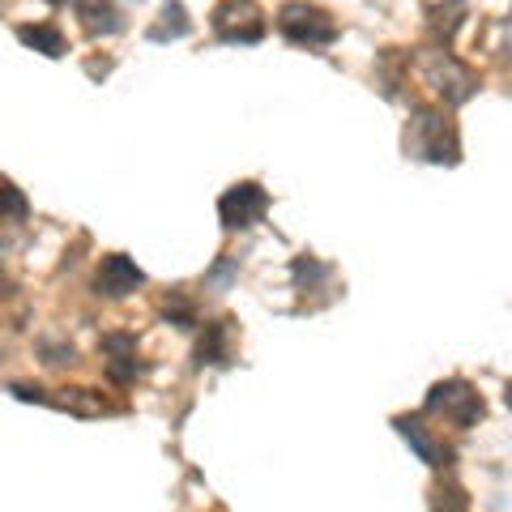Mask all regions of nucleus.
I'll use <instances>...</instances> for the list:
<instances>
[{
  "instance_id": "obj_8",
  "label": "nucleus",
  "mask_w": 512,
  "mask_h": 512,
  "mask_svg": "<svg viewBox=\"0 0 512 512\" xmlns=\"http://www.w3.org/2000/svg\"><path fill=\"white\" fill-rule=\"evenodd\" d=\"M77 18L90 39H111L124 30V13L116 9V0H77Z\"/></svg>"
},
{
  "instance_id": "obj_5",
  "label": "nucleus",
  "mask_w": 512,
  "mask_h": 512,
  "mask_svg": "<svg viewBox=\"0 0 512 512\" xmlns=\"http://www.w3.org/2000/svg\"><path fill=\"white\" fill-rule=\"evenodd\" d=\"M423 82L431 86V94H440L448 107L466 103L470 94L478 90L474 73L466 69V64H457L448 52H427V56H423Z\"/></svg>"
},
{
  "instance_id": "obj_14",
  "label": "nucleus",
  "mask_w": 512,
  "mask_h": 512,
  "mask_svg": "<svg viewBox=\"0 0 512 512\" xmlns=\"http://www.w3.org/2000/svg\"><path fill=\"white\" fill-rule=\"evenodd\" d=\"M188 30H192V22H188L184 5H180V0H167V5H163V26H154V30H150V39H154V43H167V39H184Z\"/></svg>"
},
{
  "instance_id": "obj_17",
  "label": "nucleus",
  "mask_w": 512,
  "mask_h": 512,
  "mask_svg": "<svg viewBox=\"0 0 512 512\" xmlns=\"http://www.w3.org/2000/svg\"><path fill=\"white\" fill-rule=\"evenodd\" d=\"M47 5H69V0H47Z\"/></svg>"
},
{
  "instance_id": "obj_2",
  "label": "nucleus",
  "mask_w": 512,
  "mask_h": 512,
  "mask_svg": "<svg viewBox=\"0 0 512 512\" xmlns=\"http://www.w3.org/2000/svg\"><path fill=\"white\" fill-rule=\"evenodd\" d=\"M278 30H282V39L295 47H329L342 35L338 18H333L329 9L312 5V0H286L278 9Z\"/></svg>"
},
{
  "instance_id": "obj_4",
  "label": "nucleus",
  "mask_w": 512,
  "mask_h": 512,
  "mask_svg": "<svg viewBox=\"0 0 512 512\" xmlns=\"http://www.w3.org/2000/svg\"><path fill=\"white\" fill-rule=\"evenodd\" d=\"M210 30L218 43H261L269 22L256 0H218L210 13Z\"/></svg>"
},
{
  "instance_id": "obj_1",
  "label": "nucleus",
  "mask_w": 512,
  "mask_h": 512,
  "mask_svg": "<svg viewBox=\"0 0 512 512\" xmlns=\"http://www.w3.org/2000/svg\"><path fill=\"white\" fill-rule=\"evenodd\" d=\"M406 154L423 158V163H448L453 167L461 158V146H457V128L444 111H427L419 107L414 120L406 128Z\"/></svg>"
},
{
  "instance_id": "obj_12",
  "label": "nucleus",
  "mask_w": 512,
  "mask_h": 512,
  "mask_svg": "<svg viewBox=\"0 0 512 512\" xmlns=\"http://www.w3.org/2000/svg\"><path fill=\"white\" fill-rule=\"evenodd\" d=\"M64 397H43V406H56V410H69V414H82V419H94L103 414L107 402L94 389H60Z\"/></svg>"
},
{
  "instance_id": "obj_7",
  "label": "nucleus",
  "mask_w": 512,
  "mask_h": 512,
  "mask_svg": "<svg viewBox=\"0 0 512 512\" xmlns=\"http://www.w3.org/2000/svg\"><path fill=\"white\" fill-rule=\"evenodd\" d=\"M94 286H99V295H107V299L137 295L141 286H146V269H141L133 256H124V252H107L103 265H99V278H94Z\"/></svg>"
},
{
  "instance_id": "obj_10",
  "label": "nucleus",
  "mask_w": 512,
  "mask_h": 512,
  "mask_svg": "<svg viewBox=\"0 0 512 512\" xmlns=\"http://www.w3.org/2000/svg\"><path fill=\"white\" fill-rule=\"evenodd\" d=\"M235 359V346H231V320H210L205 325V338L197 346V367H227Z\"/></svg>"
},
{
  "instance_id": "obj_16",
  "label": "nucleus",
  "mask_w": 512,
  "mask_h": 512,
  "mask_svg": "<svg viewBox=\"0 0 512 512\" xmlns=\"http://www.w3.org/2000/svg\"><path fill=\"white\" fill-rule=\"evenodd\" d=\"M167 320H175L180 329H192V325H197V308H192L188 299L175 295V303H167Z\"/></svg>"
},
{
  "instance_id": "obj_9",
  "label": "nucleus",
  "mask_w": 512,
  "mask_h": 512,
  "mask_svg": "<svg viewBox=\"0 0 512 512\" xmlns=\"http://www.w3.org/2000/svg\"><path fill=\"white\" fill-rule=\"evenodd\" d=\"M103 355H107V376L116 384H128L137 376V338L133 333H107Z\"/></svg>"
},
{
  "instance_id": "obj_11",
  "label": "nucleus",
  "mask_w": 512,
  "mask_h": 512,
  "mask_svg": "<svg viewBox=\"0 0 512 512\" xmlns=\"http://www.w3.org/2000/svg\"><path fill=\"white\" fill-rule=\"evenodd\" d=\"M393 427L397 431H402V436L410 440V448H414V453H419L423 461H427V466H444V461H448V453H444V444H436V440H431L427 436V427L419 423V419H393Z\"/></svg>"
},
{
  "instance_id": "obj_13",
  "label": "nucleus",
  "mask_w": 512,
  "mask_h": 512,
  "mask_svg": "<svg viewBox=\"0 0 512 512\" xmlns=\"http://www.w3.org/2000/svg\"><path fill=\"white\" fill-rule=\"evenodd\" d=\"M18 39H22L26 47H35V52L52 56V60H60V56H64V35H60V26H52V22L18 26Z\"/></svg>"
},
{
  "instance_id": "obj_15",
  "label": "nucleus",
  "mask_w": 512,
  "mask_h": 512,
  "mask_svg": "<svg viewBox=\"0 0 512 512\" xmlns=\"http://www.w3.org/2000/svg\"><path fill=\"white\" fill-rule=\"evenodd\" d=\"M26 218H30V201L22 197V188L0 180V222H26Z\"/></svg>"
},
{
  "instance_id": "obj_6",
  "label": "nucleus",
  "mask_w": 512,
  "mask_h": 512,
  "mask_svg": "<svg viewBox=\"0 0 512 512\" xmlns=\"http://www.w3.org/2000/svg\"><path fill=\"white\" fill-rule=\"evenodd\" d=\"M265 214H269V192L256 180H244V184L227 188L222 192V201H218L222 231H252Z\"/></svg>"
},
{
  "instance_id": "obj_3",
  "label": "nucleus",
  "mask_w": 512,
  "mask_h": 512,
  "mask_svg": "<svg viewBox=\"0 0 512 512\" xmlns=\"http://www.w3.org/2000/svg\"><path fill=\"white\" fill-rule=\"evenodd\" d=\"M423 414H436V419L453 423L457 431H470L487 414V406H483V393H478L474 384H466V380H444V384H436V389L427 393Z\"/></svg>"
}]
</instances>
